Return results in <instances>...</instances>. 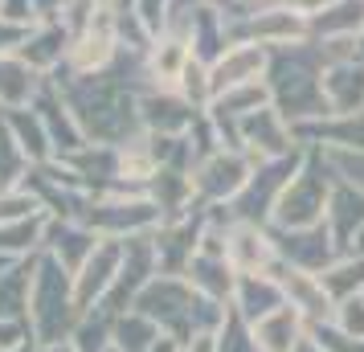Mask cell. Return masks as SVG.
I'll use <instances>...</instances> for the list:
<instances>
[{
	"instance_id": "1",
	"label": "cell",
	"mask_w": 364,
	"mask_h": 352,
	"mask_svg": "<svg viewBox=\"0 0 364 352\" xmlns=\"http://www.w3.org/2000/svg\"><path fill=\"white\" fill-rule=\"evenodd\" d=\"M225 250H230L233 267L242 274H266V262L274 258V246L266 242V234L258 225H237L233 238L225 242Z\"/></svg>"
},
{
	"instance_id": "2",
	"label": "cell",
	"mask_w": 364,
	"mask_h": 352,
	"mask_svg": "<svg viewBox=\"0 0 364 352\" xmlns=\"http://www.w3.org/2000/svg\"><path fill=\"white\" fill-rule=\"evenodd\" d=\"M262 46V41H258ZM258 46H242V50H225L221 53V62L213 66V90H233V86H250L258 78V70H262L266 53Z\"/></svg>"
},
{
	"instance_id": "3",
	"label": "cell",
	"mask_w": 364,
	"mask_h": 352,
	"mask_svg": "<svg viewBox=\"0 0 364 352\" xmlns=\"http://www.w3.org/2000/svg\"><path fill=\"white\" fill-rule=\"evenodd\" d=\"M282 295L291 299V307H299V311H307V316H328V287H323V279H315V274H307V270H287L279 279Z\"/></svg>"
},
{
	"instance_id": "4",
	"label": "cell",
	"mask_w": 364,
	"mask_h": 352,
	"mask_svg": "<svg viewBox=\"0 0 364 352\" xmlns=\"http://www.w3.org/2000/svg\"><path fill=\"white\" fill-rule=\"evenodd\" d=\"M254 348L258 352H295V311L274 307L258 319L254 328Z\"/></svg>"
},
{
	"instance_id": "5",
	"label": "cell",
	"mask_w": 364,
	"mask_h": 352,
	"mask_svg": "<svg viewBox=\"0 0 364 352\" xmlns=\"http://www.w3.org/2000/svg\"><path fill=\"white\" fill-rule=\"evenodd\" d=\"M242 185H246V168L237 164L233 156H217L213 164H205L197 172V188L213 193V197H221V193H237Z\"/></svg>"
},
{
	"instance_id": "6",
	"label": "cell",
	"mask_w": 364,
	"mask_h": 352,
	"mask_svg": "<svg viewBox=\"0 0 364 352\" xmlns=\"http://www.w3.org/2000/svg\"><path fill=\"white\" fill-rule=\"evenodd\" d=\"M33 95V70L25 66V62H9V58H0V102H25Z\"/></svg>"
},
{
	"instance_id": "7",
	"label": "cell",
	"mask_w": 364,
	"mask_h": 352,
	"mask_svg": "<svg viewBox=\"0 0 364 352\" xmlns=\"http://www.w3.org/2000/svg\"><path fill=\"white\" fill-rule=\"evenodd\" d=\"M33 234H37V225L21 221L17 230H0V246H13V250H17V246H25V242L33 246Z\"/></svg>"
},
{
	"instance_id": "8",
	"label": "cell",
	"mask_w": 364,
	"mask_h": 352,
	"mask_svg": "<svg viewBox=\"0 0 364 352\" xmlns=\"http://www.w3.org/2000/svg\"><path fill=\"white\" fill-rule=\"evenodd\" d=\"M164 4H168V0H139V4H135V13L144 17L148 29H160V21H164Z\"/></svg>"
},
{
	"instance_id": "9",
	"label": "cell",
	"mask_w": 364,
	"mask_h": 352,
	"mask_svg": "<svg viewBox=\"0 0 364 352\" xmlns=\"http://www.w3.org/2000/svg\"><path fill=\"white\" fill-rule=\"evenodd\" d=\"M323 4H328V0H291V13H303V17H307V13H319Z\"/></svg>"
},
{
	"instance_id": "10",
	"label": "cell",
	"mask_w": 364,
	"mask_h": 352,
	"mask_svg": "<svg viewBox=\"0 0 364 352\" xmlns=\"http://www.w3.org/2000/svg\"><path fill=\"white\" fill-rule=\"evenodd\" d=\"M21 29H9V25H4V21H0V50H9V41H21Z\"/></svg>"
}]
</instances>
